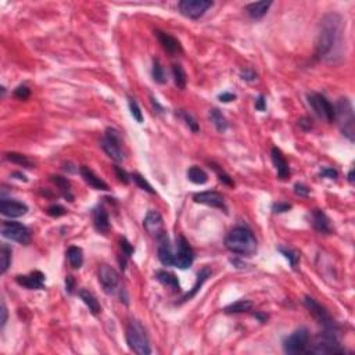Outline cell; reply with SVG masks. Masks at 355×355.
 Returning <instances> with one entry per match:
<instances>
[{"label": "cell", "mask_w": 355, "mask_h": 355, "mask_svg": "<svg viewBox=\"0 0 355 355\" xmlns=\"http://www.w3.org/2000/svg\"><path fill=\"white\" fill-rule=\"evenodd\" d=\"M344 22L337 12L326 14L319 25L317 56L329 64H339L344 56Z\"/></svg>", "instance_id": "1"}, {"label": "cell", "mask_w": 355, "mask_h": 355, "mask_svg": "<svg viewBox=\"0 0 355 355\" xmlns=\"http://www.w3.org/2000/svg\"><path fill=\"white\" fill-rule=\"evenodd\" d=\"M225 246L233 254L251 257L257 251V239L250 229L244 226H237L228 233L225 239Z\"/></svg>", "instance_id": "2"}, {"label": "cell", "mask_w": 355, "mask_h": 355, "mask_svg": "<svg viewBox=\"0 0 355 355\" xmlns=\"http://www.w3.org/2000/svg\"><path fill=\"white\" fill-rule=\"evenodd\" d=\"M335 107V119L344 136L350 142H354L355 139V117L353 104L347 97H342L336 101Z\"/></svg>", "instance_id": "3"}, {"label": "cell", "mask_w": 355, "mask_h": 355, "mask_svg": "<svg viewBox=\"0 0 355 355\" xmlns=\"http://www.w3.org/2000/svg\"><path fill=\"white\" fill-rule=\"evenodd\" d=\"M126 343L129 349L137 355H149L151 354V347H150L149 336L146 333L144 326L139 321L133 319L129 322L126 328Z\"/></svg>", "instance_id": "4"}, {"label": "cell", "mask_w": 355, "mask_h": 355, "mask_svg": "<svg viewBox=\"0 0 355 355\" xmlns=\"http://www.w3.org/2000/svg\"><path fill=\"white\" fill-rule=\"evenodd\" d=\"M344 349L340 346L339 337L336 331L325 329L324 333H321L314 343L310 344L308 354L326 355V354H343Z\"/></svg>", "instance_id": "5"}, {"label": "cell", "mask_w": 355, "mask_h": 355, "mask_svg": "<svg viewBox=\"0 0 355 355\" xmlns=\"http://www.w3.org/2000/svg\"><path fill=\"white\" fill-rule=\"evenodd\" d=\"M311 344V336L307 328H300L293 332L283 342V350L286 354H308Z\"/></svg>", "instance_id": "6"}, {"label": "cell", "mask_w": 355, "mask_h": 355, "mask_svg": "<svg viewBox=\"0 0 355 355\" xmlns=\"http://www.w3.org/2000/svg\"><path fill=\"white\" fill-rule=\"evenodd\" d=\"M101 147L107 153V156L111 157L115 162L124 161L125 153L122 150V140L121 135L117 129L108 128L104 133V136L101 139Z\"/></svg>", "instance_id": "7"}, {"label": "cell", "mask_w": 355, "mask_h": 355, "mask_svg": "<svg viewBox=\"0 0 355 355\" xmlns=\"http://www.w3.org/2000/svg\"><path fill=\"white\" fill-rule=\"evenodd\" d=\"M308 104L315 112V115L325 122H332L335 119V107L324 94L310 93L308 94Z\"/></svg>", "instance_id": "8"}, {"label": "cell", "mask_w": 355, "mask_h": 355, "mask_svg": "<svg viewBox=\"0 0 355 355\" xmlns=\"http://www.w3.org/2000/svg\"><path fill=\"white\" fill-rule=\"evenodd\" d=\"M1 236L24 246L29 244L31 242V233L28 231V228L19 222H11V221H4L1 224Z\"/></svg>", "instance_id": "9"}, {"label": "cell", "mask_w": 355, "mask_h": 355, "mask_svg": "<svg viewBox=\"0 0 355 355\" xmlns=\"http://www.w3.org/2000/svg\"><path fill=\"white\" fill-rule=\"evenodd\" d=\"M212 1L210 0H182L178 3V8L182 15L190 19H199L203 17L208 8L212 7Z\"/></svg>", "instance_id": "10"}, {"label": "cell", "mask_w": 355, "mask_h": 355, "mask_svg": "<svg viewBox=\"0 0 355 355\" xmlns=\"http://www.w3.org/2000/svg\"><path fill=\"white\" fill-rule=\"evenodd\" d=\"M304 304H306L307 308L310 310V312L312 314V317L317 319L319 324L324 326L325 329L336 331V324H335V321L332 319V317L329 315V312L326 311V308L321 306L317 300L311 299V297H306Z\"/></svg>", "instance_id": "11"}, {"label": "cell", "mask_w": 355, "mask_h": 355, "mask_svg": "<svg viewBox=\"0 0 355 355\" xmlns=\"http://www.w3.org/2000/svg\"><path fill=\"white\" fill-rule=\"evenodd\" d=\"M194 261L193 249L183 236L176 239V256H175V265L179 269H187L192 267Z\"/></svg>", "instance_id": "12"}, {"label": "cell", "mask_w": 355, "mask_h": 355, "mask_svg": "<svg viewBox=\"0 0 355 355\" xmlns=\"http://www.w3.org/2000/svg\"><path fill=\"white\" fill-rule=\"evenodd\" d=\"M99 283L106 294H114L119 286V275L110 265H101L99 269Z\"/></svg>", "instance_id": "13"}, {"label": "cell", "mask_w": 355, "mask_h": 355, "mask_svg": "<svg viewBox=\"0 0 355 355\" xmlns=\"http://www.w3.org/2000/svg\"><path fill=\"white\" fill-rule=\"evenodd\" d=\"M143 226L146 232L149 235H151V236L156 237V239L162 236L164 233H167L165 228H164V219L160 215V212L157 211L147 212V215H146V218L143 221Z\"/></svg>", "instance_id": "14"}, {"label": "cell", "mask_w": 355, "mask_h": 355, "mask_svg": "<svg viewBox=\"0 0 355 355\" xmlns=\"http://www.w3.org/2000/svg\"><path fill=\"white\" fill-rule=\"evenodd\" d=\"M0 212H1V215L8 217V218H18V217H22L28 212V207H26V204L17 201V200L1 199Z\"/></svg>", "instance_id": "15"}, {"label": "cell", "mask_w": 355, "mask_h": 355, "mask_svg": "<svg viewBox=\"0 0 355 355\" xmlns=\"http://www.w3.org/2000/svg\"><path fill=\"white\" fill-rule=\"evenodd\" d=\"M158 247H157V256L158 260L164 267H174L175 265V254L172 253L171 244H169L167 233H164L158 239Z\"/></svg>", "instance_id": "16"}, {"label": "cell", "mask_w": 355, "mask_h": 355, "mask_svg": "<svg viewBox=\"0 0 355 355\" xmlns=\"http://www.w3.org/2000/svg\"><path fill=\"white\" fill-rule=\"evenodd\" d=\"M15 282L19 286L25 287L28 290H42L44 289V275L39 271H33L28 275H18Z\"/></svg>", "instance_id": "17"}, {"label": "cell", "mask_w": 355, "mask_h": 355, "mask_svg": "<svg viewBox=\"0 0 355 355\" xmlns=\"http://www.w3.org/2000/svg\"><path fill=\"white\" fill-rule=\"evenodd\" d=\"M196 203L204 204V206L212 207V208H219L226 212V204H225L224 197L217 192H201L197 193L193 197Z\"/></svg>", "instance_id": "18"}, {"label": "cell", "mask_w": 355, "mask_h": 355, "mask_svg": "<svg viewBox=\"0 0 355 355\" xmlns=\"http://www.w3.org/2000/svg\"><path fill=\"white\" fill-rule=\"evenodd\" d=\"M271 158H272V162H274L276 172H278V178L282 181L287 179L289 175H290V168H289V164H287L286 158L282 154L281 150L278 147H274L271 151Z\"/></svg>", "instance_id": "19"}, {"label": "cell", "mask_w": 355, "mask_h": 355, "mask_svg": "<svg viewBox=\"0 0 355 355\" xmlns=\"http://www.w3.org/2000/svg\"><path fill=\"white\" fill-rule=\"evenodd\" d=\"M79 172H81V176L83 178V181L86 182L90 187H93L96 190H104V192L108 190V185H107L106 182L103 181L100 176L94 174L93 171L89 168V167L83 165V167L79 168Z\"/></svg>", "instance_id": "20"}, {"label": "cell", "mask_w": 355, "mask_h": 355, "mask_svg": "<svg viewBox=\"0 0 355 355\" xmlns=\"http://www.w3.org/2000/svg\"><path fill=\"white\" fill-rule=\"evenodd\" d=\"M156 35L157 37H158L161 46L164 47V50L168 51L169 54H176V53L182 51V46L176 37H174L172 35H169L167 32L162 31H156Z\"/></svg>", "instance_id": "21"}, {"label": "cell", "mask_w": 355, "mask_h": 355, "mask_svg": "<svg viewBox=\"0 0 355 355\" xmlns=\"http://www.w3.org/2000/svg\"><path fill=\"white\" fill-rule=\"evenodd\" d=\"M312 225L319 233H324V235L332 233L331 219L328 218V215L321 210H314L312 211Z\"/></svg>", "instance_id": "22"}, {"label": "cell", "mask_w": 355, "mask_h": 355, "mask_svg": "<svg viewBox=\"0 0 355 355\" xmlns=\"http://www.w3.org/2000/svg\"><path fill=\"white\" fill-rule=\"evenodd\" d=\"M93 225L96 231L103 235H107L110 231V218L103 207H97L93 210Z\"/></svg>", "instance_id": "23"}, {"label": "cell", "mask_w": 355, "mask_h": 355, "mask_svg": "<svg viewBox=\"0 0 355 355\" xmlns=\"http://www.w3.org/2000/svg\"><path fill=\"white\" fill-rule=\"evenodd\" d=\"M272 6V1H257V3H250L246 6V11L253 19H261L267 12L269 7Z\"/></svg>", "instance_id": "24"}, {"label": "cell", "mask_w": 355, "mask_h": 355, "mask_svg": "<svg viewBox=\"0 0 355 355\" xmlns=\"http://www.w3.org/2000/svg\"><path fill=\"white\" fill-rule=\"evenodd\" d=\"M78 296H79V299L83 301V304L89 308V311L92 312L93 315H99L100 312H101V307H100L99 301L94 297L93 293H90L86 289H81L78 292Z\"/></svg>", "instance_id": "25"}, {"label": "cell", "mask_w": 355, "mask_h": 355, "mask_svg": "<svg viewBox=\"0 0 355 355\" xmlns=\"http://www.w3.org/2000/svg\"><path fill=\"white\" fill-rule=\"evenodd\" d=\"M210 275H211V269L208 268V267H204V268L201 269L199 274H197V281L194 283V286L192 287L190 292H187V293L182 297V301H187V300L193 299L194 296L197 294V292L201 289V286L204 285V282L210 278Z\"/></svg>", "instance_id": "26"}, {"label": "cell", "mask_w": 355, "mask_h": 355, "mask_svg": "<svg viewBox=\"0 0 355 355\" xmlns=\"http://www.w3.org/2000/svg\"><path fill=\"white\" fill-rule=\"evenodd\" d=\"M156 279L161 285L167 287H171L172 290H179L181 286H179V281L176 278V275H174L172 272H168V271H157L156 272Z\"/></svg>", "instance_id": "27"}, {"label": "cell", "mask_w": 355, "mask_h": 355, "mask_svg": "<svg viewBox=\"0 0 355 355\" xmlns=\"http://www.w3.org/2000/svg\"><path fill=\"white\" fill-rule=\"evenodd\" d=\"M187 179L194 185H204L208 182V175L204 169L193 165V167L187 169Z\"/></svg>", "instance_id": "28"}, {"label": "cell", "mask_w": 355, "mask_h": 355, "mask_svg": "<svg viewBox=\"0 0 355 355\" xmlns=\"http://www.w3.org/2000/svg\"><path fill=\"white\" fill-rule=\"evenodd\" d=\"M67 258H68L69 265L74 269H79L83 265V251L76 246H71L67 250Z\"/></svg>", "instance_id": "29"}, {"label": "cell", "mask_w": 355, "mask_h": 355, "mask_svg": "<svg viewBox=\"0 0 355 355\" xmlns=\"http://www.w3.org/2000/svg\"><path fill=\"white\" fill-rule=\"evenodd\" d=\"M210 119H211V122L214 124V126L217 128V131L218 132H222V133H224V132L229 128L228 119L225 118V115L219 111L218 108H212L211 111H210Z\"/></svg>", "instance_id": "30"}, {"label": "cell", "mask_w": 355, "mask_h": 355, "mask_svg": "<svg viewBox=\"0 0 355 355\" xmlns=\"http://www.w3.org/2000/svg\"><path fill=\"white\" fill-rule=\"evenodd\" d=\"M51 182H53V183L61 190V193L64 194V197L68 200V201H72V200H74V196H72V193H71V185H69V182L67 178H62V176L56 175V176H51Z\"/></svg>", "instance_id": "31"}, {"label": "cell", "mask_w": 355, "mask_h": 355, "mask_svg": "<svg viewBox=\"0 0 355 355\" xmlns=\"http://www.w3.org/2000/svg\"><path fill=\"white\" fill-rule=\"evenodd\" d=\"M10 264H11V249L8 244L3 243L0 249V272L3 275L6 274Z\"/></svg>", "instance_id": "32"}, {"label": "cell", "mask_w": 355, "mask_h": 355, "mask_svg": "<svg viewBox=\"0 0 355 355\" xmlns=\"http://www.w3.org/2000/svg\"><path fill=\"white\" fill-rule=\"evenodd\" d=\"M253 310V303L249 300H239L235 304H231L225 308L226 314H239V312H249Z\"/></svg>", "instance_id": "33"}, {"label": "cell", "mask_w": 355, "mask_h": 355, "mask_svg": "<svg viewBox=\"0 0 355 355\" xmlns=\"http://www.w3.org/2000/svg\"><path fill=\"white\" fill-rule=\"evenodd\" d=\"M172 75H174V82L176 87H178V89H185L187 78L183 67L179 65V64H174V65H172Z\"/></svg>", "instance_id": "34"}, {"label": "cell", "mask_w": 355, "mask_h": 355, "mask_svg": "<svg viewBox=\"0 0 355 355\" xmlns=\"http://www.w3.org/2000/svg\"><path fill=\"white\" fill-rule=\"evenodd\" d=\"M6 160L7 161L12 162V164H17L25 168H33V162L24 154H19V153H6Z\"/></svg>", "instance_id": "35"}, {"label": "cell", "mask_w": 355, "mask_h": 355, "mask_svg": "<svg viewBox=\"0 0 355 355\" xmlns=\"http://www.w3.org/2000/svg\"><path fill=\"white\" fill-rule=\"evenodd\" d=\"M119 247H121V257H122V260H121V268L125 269V265H126V261L131 258V256L133 254V247H132V244L125 239V237H122L121 240H119Z\"/></svg>", "instance_id": "36"}, {"label": "cell", "mask_w": 355, "mask_h": 355, "mask_svg": "<svg viewBox=\"0 0 355 355\" xmlns=\"http://www.w3.org/2000/svg\"><path fill=\"white\" fill-rule=\"evenodd\" d=\"M153 79L157 82V83H165L167 82V78H165V72H164V67L161 65L160 60L154 58L153 60Z\"/></svg>", "instance_id": "37"}, {"label": "cell", "mask_w": 355, "mask_h": 355, "mask_svg": "<svg viewBox=\"0 0 355 355\" xmlns=\"http://www.w3.org/2000/svg\"><path fill=\"white\" fill-rule=\"evenodd\" d=\"M132 181L136 183L137 186L140 187L142 190H144V192H147V193L150 194H156V190L153 189V186L150 185L149 182H147V179L144 178V176H142L140 174H137V172H135V174L131 175Z\"/></svg>", "instance_id": "38"}, {"label": "cell", "mask_w": 355, "mask_h": 355, "mask_svg": "<svg viewBox=\"0 0 355 355\" xmlns=\"http://www.w3.org/2000/svg\"><path fill=\"white\" fill-rule=\"evenodd\" d=\"M176 115H178V117H179L182 121H185V124L189 126V129H190V131L194 132V133H196V132H199V129H200L199 124H197V121L194 119V117L192 115V114H189V112L181 110V111L178 112Z\"/></svg>", "instance_id": "39"}, {"label": "cell", "mask_w": 355, "mask_h": 355, "mask_svg": "<svg viewBox=\"0 0 355 355\" xmlns=\"http://www.w3.org/2000/svg\"><path fill=\"white\" fill-rule=\"evenodd\" d=\"M128 103H129V110H131L132 117L136 119L139 124H142L143 122V114L140 111V107L137 104V101L133 97H129Z\"/></svg>", "instance_id": "40"}, {"label": "cell", "mask_w": 355, "mask_h": 355, "mask_svg": "<svg viewBox=\"0 0 355 355\" xmlns=\"http://www.w3.org/2000/svg\"><path fill=\"white\" fill-rule=\"evenodd\" d=\"M279 251L289 260L292 268H296V267H297V262H299L300 260L299 253H296V251L292 249H286V247H279Z\"/></svg>", "instance_id": "41"}, {"label": "cell", "mask_w": 355, "mask_h": 355, "mask_svg": "<svg viewBox=\"0 0 355 355\" xmlns=\"http://www.w3.org/2000/svg\"><path fill=\"white\" fill-rule=\"evenodd\" d=\"M31 96V89L26 85H19L15 90H14V97L18 100H26L29 99Z\"/></svg>", "instance_id": "42"}, {"label": "cell", "mask_w": 355, "mask_h": 355, "mask_svg": "<svg viewBox=\"0 0 355 355\" xmlns=\"http://www.w3.org/2000/svg\"><path fill=\"white\" fill-rule=\"evenodd\" d=\"M211 167H212V169H214V171L218 174L219 181L222 182V183H225V185H228V186H233V181H232L229 175L226 174V172H224V171H222L221 168H218L217 165H214V164H211Z\"/></svg>", "instance_id": "43"}, {"label": "cell", "mask_w": 355, "mask_h": 355, "mask_svg": "<svg viewBox=\"0 0 355 355\" xmlns=\"http://www.w3.org/2000/svg\"><path fill=\"white\" fill-rule=\"evenodd\" d=\"M65 208L62 206H60V204H53V206H50L49 208H47V214H49L50 217H53V218H58V217H62V215H65Z\"/></svg>", "instance_id": "44"}, {"label": "cell", "mask_w": 355, "mask_h": 355, "mask_svg": "<svg viewBox=\"0 0 355 355\" xmlns=\"http://www.w3.org/2000/svg\"><path fill=\"white\" fill-rule=\"evenodd\" d=\"M240 76H242V79L243 81H247V82H253L257 79V72L256 71H253L251 68H244L240 71Z\"/></svg>", "instance_id": "45"}, {"label": "cell", "mask_w": 355, "mask_h": 355, "mask_svg": "<svg viewBox=\"0 0 355 355\" xmlns=\"http://www.w3.org/2000/svg\"><path fill=\"white\" fill-rule=\"evenodd\" d=\"M321 176L328 178V179H333V181H336L337 178H339V174H337L336 169L331 168V167H325V168L321 169Z\"/></svg>", "instance_id": "46"}, {"label": "cell", "mask_w": 355, "mask_h": 355, "mask_svg": "<svg viewBox=\"0 0 355 355\" xmlns=\"http://www.w3.org/2000/svg\"><path fill=\"white\" fill-rule=\"evenodd\" d=\"M294 193L300 196V197H307L310 194V189L306 185H303V183H296L294 185Z\"/></svg>", "instance_id": "47"}, {"label": "cell", "mask_w": 355, "mask_h": 355, "mask_svg": "<svg viewBox=\"0 0 355 355\" xmlns=\"http://www.w3.org/2000/svg\"><path fill=\"white\" fill-rule=\"evenodd\" d=\"M256 108L258 111H265V108H267V100H265V96H264V94H260L258 99L256 100Z\"/></svg>", "instance_id": "48"}, {"label": "cell", "mask_w": 355, "mask_h": 355, "mask_svg": "<svg viewBox=\"0 0 355 355\" xmlns=\"http://www.w3.org/2000/svg\"><path fill=\"white\" fill-rule=\"evenodd\" d=\"M114 169H115V174L118 176V179L122 182V183H128V182H129V175L126 174L124 169H121L119 167H115Z\"/></svg>", "instance_id": "49"}, {"label": "cell", "mask_w": 355, "mask_h": 355, "mask_svg": "<svg viewBox=\"0 0 355 355\" xmlns=\"http://www.w3.org/2000/svg\"><path fill=\"white\" fill-rule=\"evenodd\" d=\"M290 208H292V206L287 204V203H278V204H274V207H272L274 212H286Z\"/></svg>", "instance_id": "50"}, {"label": "cell", "mask_w": 355, "mask_h": 355, "mask_svg": "<svg viewBox=\"0 0 355 355\" xmlns=\"http://www.w3.org/2000/svg\"><path fill=\"white\" fill-rule=\"evenodd\" d=\"M218 99H219V101H222V103H231V101H233V100L236 99V94L225 92V93L219 94Z\"/></svg>", "instance_id": "51"}, {"label": "cell", "mask_w": 355, "mask_h": 355, "mask_svg": "<svg viewBox=\"0 0 355 355\" xmlns=\"http://www.w3.org/2000/svg\"><path fill=\"white\" fill-rule=\"evenodd\" d=\"M65 287H67V292H68L69 294L74 292L75 289V281L72 276H67V279H65Z\"/></svg>", "instance_id": "52"}, {"label": "cell", "mask_w": 355, "mask_h": 355, "mask_svg": "<svg viewBox=\"0 0 355 355\" xmlns=\"http://www.w3.org/2000/svg\"><path fill=\"white\" fill-rule=\"evenodd\" d=\"M0 312H1V319H0V322H1V328H3L7 322V308L4 303H1V311Z\"/></svg>", "instance_id": "53"}, {"label": "cell", "mask_w": 355, "mask_h": 355, "mask_svg": "<svg viewBox=\"0 0 355 355\" xmlns=\"http://www.w3.org/2000/svg\"><path fill=\"white\" fill-rule=\"evenodd\" d=\"M12 176H18L17 179H21V181H24V182L28 181V179H26V176H25L24 174H19V172H14V174H12Z\"/></svg>", "instance_id": "54"}, {"label": "cell", "mask_w": 355, "mask_h": 355, "mask_svg": "<svg viewBox=\"0 0 355 355\" xmlns=\"http://www.w3.org/2000/svg\"><path fill=\"white\" fill-rule=\"evenodd\" d=\"M353 174H354V169H351L349 172V182L350 183H354V178H353Z\"/></svg>", "instance_id": "55"}]
</instances>
